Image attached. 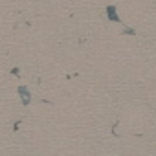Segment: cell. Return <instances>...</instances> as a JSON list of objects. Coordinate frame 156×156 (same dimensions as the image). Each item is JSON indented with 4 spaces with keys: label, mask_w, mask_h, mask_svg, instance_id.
I'll return each mask as SVG.
<instances>
[{
    "label": "cell",
    "mask_w": 156,
    "mask_h": 156,
    "mask_svg": "<svg viewBox=\"0 0 156 156\" xmlns=\"http://www.w3.org/2000/svg\"><path fill=\"white\" fill-rule=\"evenodd\" d=\"M17 92H19V96H20V99H22V105H30V101H31V94H30L28 87H26V85H20V87L17 88Z\"/></svg>",
    "instance_id": "cell-1"
},
{
    "label": "cell",
    "mask_w": 156,
    "mask_h": 156,
    "mask_svg": "<svg viewBox=\"0 0 156 156\" xmlns=\"http://www.w3.org/2000/svg\"><path fill=\"white\" fill-rule=\"evenodd\" d=\"M107 19H108L110 22L121 24V19H119V15H118V8H116V6H107Z\"/></svg>",
    "instance_id": "cell-2"
},
{
    "label": "cell",
    "mask_w": 156,
    "mask_h": 156,
    "mask_svg": "<svg viewBox=\"0 0 156 156\" xmlns=\"http://www.w3.org/2000/svg\"><path fill=\"white\" fill-rule=\"evenodd\" d=\"M123 33H125V35H136V30H132V28H125Z\"/></svg>",
    "instance_id": "cell-3"
},
{
    "label": "cell",
    "mask_w": 156,
    "mask_h": 156,
    "mask_svg": "<svg viewBox=\"0 0 156 156\" xmlns=\"http://www.w3.org/2000/svg\"><path fill=\"white\" fill-rule=\"evenodd\" d=\"M11 73H13V75H17V77H19V75H20V70H19V68H13V70H11Z\"/></svg>",
    "instance_id": "cell-4"
}]
</instances>
